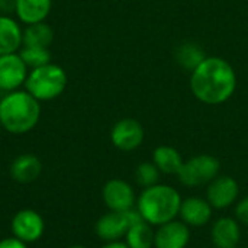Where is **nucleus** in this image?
<instances>
[{
	"label": "nucleus",
	"mask_w": 248,
	"mask_h": 248,
	"mask_svg": "<svg viewBox=\"0 0 248 248\" xmlns=\"http://www.w3.org/2000/svg\"><path fill=\"white\" fill-rule=\"evenodd\" d=\"M0 132H1V125H0Z\"/></svg>",
	"instance_id": "obj_29"
},
{
	"label": "nucleus",
	"mask_w": 248,
	"mask_h": 248,
	"mask_svg": "<svg viewBox=\"0 0 248 248\" xmlns=\"http://www.w3.org/2000/svg\"><path fill=\"white\" fill-rule=\"evenodd\" d=\"M19 55L29 70H33V68H38L51 62V52L48 48L22 45V48L19 49Z\"/></svg>",
	"instance_id": "obj_22"
},
{
	"label": "nucleus",
	"mask_w": 248,
	"mask_h": 248,
	"mask_svg": "<svg viewBox=\"0 0 248 248\" xmlns=\"http://www.w3.org/2000/svg\"><path fill=\"white\" fill-rule=\"evenodd\" d=\"M211 241L215 248H238L241 241V224L232 217L218 218L211 228Z\"/></svg>",
	"instance_id": "obj_14"
},
{
	"label": "nucleus",
	"mask_w": 248,
	"mask_h": 248,
	"mask_svg": "<svg viewBox=\"0 0 248 248\" xmlns=\"http://www.w3.org/2000/svg\"><path fill=\"white\" fill-rule=\"evenodd\" d=\"M235 218L240 224L248 225V195L244 196L241 201L237 202L235 206Z\"/></svg>",
	"instance_id": "obj_24"
},
{
	"label": "nucleus",
	"mask_w": 248,
	"mask_h": 248,
	"mask_svg": "<svg viewBox=\"0 0 248 248\" xmlns=\"http://www.w3.org/2000/svg\"><path fill=\"white\" fill-rule=\"evenodd\" d=\"M214 215V208L206 198L190 196L182 201L180 206V221H183L189 228L205 227L211 222Z\"/></svg>",
	"instance_id": "obj_13"
},
{
	"label": "nucleus",
	"mask_w": 248,
	"mask_h": 248,
	"mask_svg": "<svg viewBox=\"0 0 248 248\" xmlns=\"http://www.w3.org/2000/svg\"><path fill=\"white\" fill-rule=\"evenodd\" d=\"M67 248H87V247H84V246H80V244H76V246H70V247H67Z\"/></svg>",
	"instance_id": "obj_28"
},
{
	"label": "nucleus",
	"mask_w": 248,
	"mask_h": 248,
	"mask_svg": "<svg viewBox=\"0 0 248 248\" xmlns=\"http://www.w3.org/2000/svg\"><path fill=\"white\" fill-rule=\"evenodd\" d=\"M0 248H28V244L17 240L16 237H7L0 240Z\"/></svg>",
	"instance_id": "obj_25"
},
{
	"label": "nucleus",
	"mask_w": 248,
	"mask_h": 248,
	"mask_svg": "<svg viewBox=\"0 0 248 248\" xmlns=\"http://www.w3.org/2000/svg\"><path fill=\"white\" fill-rule=\"evenodd\" d=\"M151 161L157 166L161 174L169 176H177L185 163L179 150L171 145H158L157 148H154Z\"/></svg>",
	"instance_id": "obj_18"
},
{
	"label": "nucleus",
	"mask_w": 248,
	"mask_h": 248,
	"mask_svg": "<svg viewBox=\"0 0 248 248\" xmlns=\"http://www.w3.org/2000/svg\"><path fill=\"white\" fill-rule=\"evenodd\" d=\"M102 248H129L125 241H112V243H105V246Z\"/></svg>",
	"instance_id": "obj_27"
},
{
	"label": "nucleus",
	"mask_w": 248,
	"mask_h": 248,
	"mask_svg": "<svg viewBox=\"0 0 248 248\" xmlns=\"http://www.w3.org/2000/svg\"><path fill=\"white\" fill-rule=\"evenodd\" d=\"M9 171L16 183L28 185L39 177L42 171V163L33 154H20L10 163Z\"/></svg>",
	"instance_id": "obj_17"
},
{
	"label": "nucleus",
	"mask_w": 248,
	"mask_h": 248,
	"mask_svg": "<svg viewBox=\"0 0 248 248\" xmlns=\"http://www.w3.org/2000/svg\"><path fill=\"white\" fill-rule=\"evenodd\" d=\"M160 177H161V171L157 169V166L153 161H144L138 164V167L135 169V180L142 189L161 183Z\"/></svg>",
	"instance_id": "obj_23"
},
{
	"label": "nucleus",
	"mask_w": 248,
	"mask_h": 248,
	"mask_svg": "<svg viewBox=\"0 0 248 248\" xmlns=\"http://www.w3.org/2000/svg\"><path fill=\"white\" fill-rule=\"evenodd\" d=\"M102 199L112 212H128L137 205V195L131 183L122 179H110L103 185Z\"/></svg>",
	"instance_id": "obj_7"
},
{
	"label": "nucleus",
	"mask_w": 248,
	"mask_h": 248,
	"mask_svg": "<svg viewBox=\"0 0 248 248\" xmlns=\"http://www.w3.org/2000/svg\"><path fill=\"white\" fill-rule=\"evenodd\" d=\"M138 221H144V219L141 218V215L135 208L128 212L109 211L97 219L94 225V232L103 243L119 241L125 238L128 228Z\"/></svg>",
	"instance_id": "obj_6"
},
{
	"label": "nucleus",
	"mask_w": 248,
	"mask_h": 248,
	"mask_svg": "<svg viewBox=\"0 0 248 248\" xmlns=\"http://www.w3.org/2000/svg\"><path fill=\"white\" fill-rule=\"evenodd\" d=\"M68 84V76L61 65L45 64L29 70L23 89L39 102H51L60 97Z\"/></svg>",
	"instance_id": "obj_4"
},
{
	"label": "nucleus",
	"mask_w": 248,
	"mask_h": 248,
	"mask_svg": "<svg viewBox=\"0 0 248 248\" xmlns=\"http://www.w3.org/2000/svg\"><path fill=\"white\" fill-rule=\"evenodd\" d=\"M12 232L17 240L31 244L38 241L45 231L44 218L33 209H22L12 218Z\"/></svg>",
	"instance_id": "obj_11"
},
{
	"label": "nucleus",
	"mask_w": 248,
	"mask_h": 248,
	"mask_svg": "<svg viewBox=\"0 0 248 248\" xmlns=\"http://www.w3.org/2000/svg\"><path fill=\"white\" fill-rule=\"evenodd\" d=\"M54 41V31L52 28L45 23H32L23 28V45L25 46H39L48 48Z\"/></svg>",
	"instance_id": "obj_20"
},
{
	"label": "nucleus",
	"mask_w": 248,
	"mask_h": 248,
	"mask_svg": "<svg viewBox=\"0 0 248 248\" xmlns=\"http://www.w3.org/2000/svg\"><path fill=\"white\" fill-rule=\"evenodd\" d=\"M237 83V73L225 58L206 55L205 60L190 71L189 87L201 103L217 106L228 102L234 96Z\"/></svg>",
	"instance_id": "obj_1"
},
{
	"label": "nucleus",
	"mask_w": 248,
	"mask_h": 248,
	"mask_svg": "<svg viewBox=\"0 0 248 248\" xmlns=\"http://www.w3.org/2000/svg\"><path fill=\"white\" fill-rule=\"evenodd\" d=\"M155 230L145 221L132 224L125 235V243L129 248H154Z\"/></svg>",
	"instance_id": "obj_19"
},
{
	"label": "nucleus",
	"mask_w": 248,
	"mask_h": 248,
	"mask_svg": "<svg viewBox=\"0 0 248 248\" xmlns=\"http://www.w3.org/2000/svg\"><path fill=\"white\" fill-rule=\"evenodd\" d=\"M205 57L206 55H205L203 49L199 45L192 44V42L180 45L179 51H177V61H179V64L183 65L189 71L196 68L205 60Z\"/></svg>",
	"instance_id": "obj_21"
},
{
	"label": "nucleus",
	"mask_w": 248,
	"mask_h": 248,
	"mask_svg": "<svg viewBox=\"0 0 248 248\" xmlns=\"http://www.w3.org/2000/svg\"><path fill=\"white\" fill-rule=\"evenodd\" d=\"M182 201L183 199L176 187L158 183L142 189L137 198L135 209L147 224L157 228L163 224L177 219Z\"/></svg>",
	"instance_id": "obj_3"
},
{
	"label": "nucleus",
	"mask_w": 248,
	"mask_h": 248,
	"mask_svg": "<svg viewBox=\"0 0 248 248\" xmlns=\"http://www.w3.org/2000/svg\"><path fill=\"white\" fill-rule=\"evenodd\" d=\"M238 196L240 186L232 176L219 174L208 185L206 199L214 209L222 211L232 206L234 203H237Z\"/></svg>",
	"instance_id": "obj_10"
},
{
	"label": "nucleus",
	"mask_w": 248,
	"mask_h": 248,
	"mask_svg": "<svg viewBox=\"0 0 248 248\" xmlns=\"http://www.w3.org/2000/svg\"><path fill=\"white\" fill-rule=\"evenodd\" d=\"M190 228L180 219H173L155 228L154 248H187Z\"/></svg>",
	"instance_id": "obj_12"
},
{
	"label": "nucleus",
	"mask_w": 248,
	"mask_h": 248,
	"mask_svg": "<svg viewBox=\"0 0 248 248\" xmlns=\"http://www.w3.org/2000/svg\"><path fill=\"white\" fill-rule=\"evenodd\" d=\"M52 9V0H15V15L20 23L45 22Z\"/></svg>",
	"instance_id": "obj_16"
},
{
	"label": "nucleus",
	"mask_w": 248,
	"mask_h": 248,
	"mask_svg": "<svg viewBox=\"0 0 248 248\" xmlns=\"http://www.w3.org/2000/svg\"><path fill=\"white\" fill-rule=\"evenodd\" d=\"M23 45V29L17 19L0 15V55L19 52Z\"/></svg>",
	"instance_id": "obj_15"
},
{
	"label": "nucleus",
	"mask_w": 248,
	"mask_h": 248,
	"mask_svg": "<svg viewBox=\"0 0 248 248\" xmlns=\"http://www.w3.org/2000/svg\"><path fill=\"white\" fill-rule=\"evenodd\" d=\"M29 68L19 52L0 55V92L9 93L25 86Z\"/></svg>",
	"instance_id": "obj_9"
},
{
	"label": "nucleus",
	"mask_w": 248,
	"mask_h": 248,
	"mask_svg": "<svg viewBox=\"0 0 248 248\" xmlns=\"http://www.w3.org/2000/svg\"><path fill=\"white\" fill-rule=\"evenodd\" d=\"M221 163L211 154H198L186 160L177 173L179 182L186 187L208 186L215 177L219 176Z\"/></svg>",
	"instance_id": "obj_5"
},
{
	"label": "nucleus",
	"mask_w": 248,
	"mask_h": 248,
	"mask_svg": "<svg viewBox=\"0 0 248 248\" xmlns=\"http://www.w3.org/2000/svg\"><path fill=\"white\" fill-rule=\"evenodd\" d=\"M39 118L41 102L25 89L4 93L0 97V125L6 132L28 134L38 125Z\"/></svg>",
	"instance_id": "obj_2"
},
{
	"label": "nucleus",
	"mask_w": 248,
	"mask_h": 248,
	"mask_svg": "<svg viewBox=\"0 0 248 248\" xmlns=\"http://www.w3.org/2000/svg\"><path fill=\"white\" fill-rule=\"evenodd\" d=\"M145 140V129L140 121L134 118L119 119L110 129V142L115 148L129 153L142 145Z\"/></svg>",
	"instance_id": "obj_8"
},
{
	"label": "nucleus",
	"mask_w": 248,
	"mask_h": 248,
	"mask_svg": "<svg viewBox=\"0 0 248 248\" xmlns=\"http://www.w3.org/2000/svg\"><path fill=\"white\" fill-rule=\"evenodd\" d=\"M15 12V0H0V15H10Z\"/></svg>",
	"instance_id": "obj_26"
}]
</instances>
